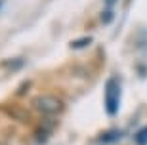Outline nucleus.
I'll list each match as a JSON object with an SVG mask.
<instances>
[{
  "label": "nucleus",
  "mask_w": 147,
  "mask_h": 145,
  "mask_svg": "<svg viewBox=\"0 0 147 145\" xmlns=\"http://www.w3.org/2000/svg\"><path fill=\"white\" fill-rule=\"evenodd\" d=\"M117 2V0H105V4H107V8H113V4Z\"/></svg>",
  "instance_id": "1a4fd4ad"
},
{
  "label": "nucleus",
  "mask_w": 147,
  "mask_h": 145,
  "mask_svg": "<svg viewBox=\"0 0 147 145\" xmlns=\"http://www.w3.org/2000/svg\"><path fill=\"white\" fill-rule=\"evenodd\" d=\"M113 17H115L113 10H111V8H107L105 11H101V16H99V19H101V23H103V25H107V23H111V21H113Z\"/></svg>",
  "instance_id": "6e6552de"
},
{
  "label": "nucleus",
  "mask_w": 147,
  "mask_h": 145,
  "mask_svg": "<svg viewBox=\"0 0 147 145\" xmlns=\"http://www.w3.org/2000/svg\"><path fill=\"white\" fill-rule=\"evenodd\" d=\"M119 138H120L119 132H107V134H103L101 138H99V141H101V143H107V141H111V143H113V141H117Z\"/></svg>",
  "instance_id": "423d86ee"
},
{
  "label": "nucleus",
  "mask_w": 147,
  "mask_h": 145,
  "mask_svg": "<svg viewBox=\"0 0 147 145\" xmlns=\"http://www.w3.org/2000/svg\"><path fill=\"white\" fill-rule=\"evenodd\" d=\"M136 143L138 145H147V126H145V128H140V130H138Z\"/></svg>",
  "instance_id": "39448f33"
},
{
  "label": "nucleus",
  "mask_w": 147,
  "mask_h": 145,
  "mask_svg": "<svg viewBox=\"0 0 147 145\" xmlns=\"http://www.w3.org/2000/svg\"><path fill=\"white\" fill-rule=\"evenodd\" d=\"M120 107V82L119 78L111 76L105 84V111L109 117H117Z\"/></svg>",
  "instance_id": "f03ea898"
},
{
  "label": "nucleus",
  "mask_w": 147,
  "mask_h": 145,
  "mask_svg": "<svg viewBox=\"0 0 147 145\" xmlns=\"http://www.w3.org/2000/svg\"><path fill=\"white\" fill-rule=\"evenodd\" d=\"M33 107L36 109L38 113L48 115V117H55L65 111V103L61 101L57 96H52V94H42L33 99Z\"/></svg>",
  "instance_id": "f257e3e1"
},
{
  "label": "nucleus",
  "mask_w": 147,
  "mask_h": 145,
  "mask_svg": "<svg viewBox=\"0 0 147 145\" xmlns=\"http://www.w3.org/2000/svg\"><path fill=\"white\" fill-rule=\"evenodd\" d=\"M90 44H92V36H82L78 40L69 42V48L71 50H82V48H86V46H90Z\"/></svg>",
  "instance_id": "7ed1b4c3"
},
{
  "label": "nucleus",
  "mask_w": 147,
  "mask_h": 145,
  "mask_svg": "<svg viewBox=\"0 0 147 145\" xmlns=\"http://www.w3.org/2000/svg\"><path fill=\"white\" fill-rule=\"evenodd\" d=\"M2 4H4V0H0V6H2Z\"/></svg>",
  "instance_id": "9d476101"
},
{
  "label": "nucleus",
  "mask_w": 147,
  "mask_h": 145,
  "mask_svg": "<svg viewBox=\"0 0 147 145\" xmlns=\"http://www.w3.org/2000/svg\"><path fill=\"white\" fill-rule=\"evenodd\" d=\"M50 134H52V130H50V128H46V126H40V128L36 130V140L40 141V143H42V141L46 140V138H48Z\"/></svg>",
  "instance_id": "0eeeda50"
},
{
  "label": "nucleus",
  "mask_w": 147,
  "mask_h": 145,
  "mask_svg": "<svg viewBox=\"0 0 147 145\" xmlns=\"http://www.w3.org/2000/svg\"><path fill=\"white\" fill-rule=\"evenodd\" d=\"M23 63H25V59H19V57L6 59V61H2V67H10V71H16V69H19Z\"/></svg>",
  "instance_id": "20e7f679"
}]
</instances>
